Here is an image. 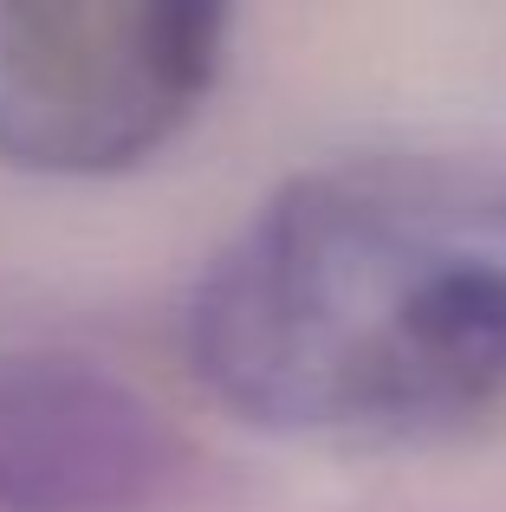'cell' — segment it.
<instances>
[{"mask_svg":"<svg viewBox=\"0 0 506 512\" xmlns=\"http://www.w3.org/2000/svg\"><path fill=\"white\" fill-rule=\"evenodd\" d=\"M189 363L241 422L409 448L506 409V163L357 156L292 175L208 260Z\"/></svg>","mask_w":506,"mask_h":512,"instance_id":"obj_1","label":"cell"},{"mask_svg":"<svg viewBox=\"0 0 506 512\" xmlns=\"http://www.w3.org/2000/svg\"><path fill=\"white\" fill-rule=\"evenodd\" d=\"M234 0H0V169L91 182L202 117Z\"/></svg>","mask_w":506,"mask_h":512,"instance_id":"obj_2","label":"cell"},{"mask_svg":"<svg viewBox=\"0 0 506 512\" xmlns=\"http://www.w3.org/2000/svg\"><path fill=\"white\" fill-rule=\"evenodd\" d=\"M182 441L130 383L91 363L0 370V512H156Z\"/></svg>","mask_w":506,"mask_h":512,"instance_id":"obj_3","label":"cell"}]
</instances>
